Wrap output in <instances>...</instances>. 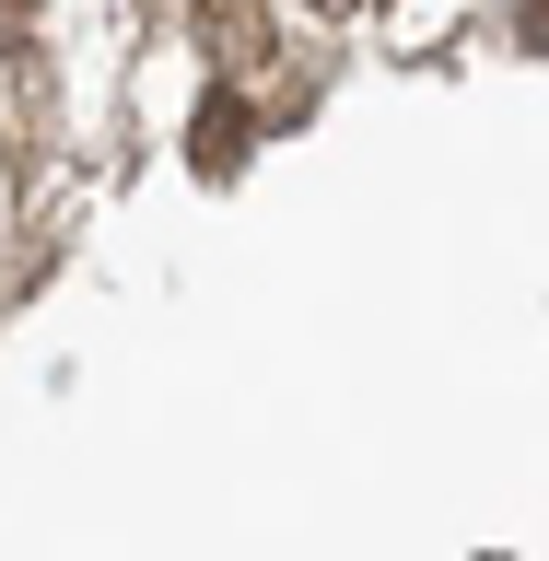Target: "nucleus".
Here are the masks:
<instances>
[{"instance_id":"nucleus-1","label":"nucleus","mask_w":549,"mask_h":561,"mask_svg":"<svg viewBox=\"0 0 549 561\" xmlns=\"http://www.w3.org/2000/svg\"><path fill=\"white\" fill-rule=\"evenodd\" d=\"M245 152H258V117H245V94H210L199 117H187V164L222 187V175H245Z\"/></svg>"},{"instance_id":"nucleus-2","label":"nucleus","mask_w":549,"mask_h":561,"mask_svg":"<svg viewBox=\"0 0 549 561\" xmlns=\"http://www.w3.org/2000/svg\"><path fill=\"white\" fill-rule=\"evenodd\" d=\"M526 47H549V0H538V12H526Z\"/></svg>"},{"instance_id":"nucleus-3","label":"nucleus","mask_w":549,"mask_h":561,"mask_svg":"<svg viewBox=\"0 0 549 561\" xmlns=\"http://www.w3.org/2000/svg\"><path fill=\"white\" fill-rule=\"evenodd\" d=\"M316 12H351V0H316Z\"/></svg>"},{"instance_id":"nucleus-4","label":"nucleus","mask_w":549,"mask_h":561,"mask_svg":"<svg viewBox=\"0 0 549 561\" xmlns=\"http://www.w3.org/2000/svg\"><path fill=\"white\" fill-rule=\"evenodd\" d=\"M12 24H24V0H12Z\"/></svg>"}]
</instances>
